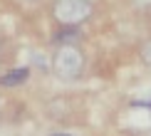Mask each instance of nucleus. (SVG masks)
I'll return each mask as SVG.
<instances>
[{
    "mask_svg": "<svg viewBox=\"0 0 151 136\" xmlns=\"http://www.w3.org/2000/svg\"><path fill=\"white\" fill-rule=\"evenodd\" d=\"M141 62H144V64H149V67H151V40H149V42H144V45H141Z\"/></svg>",
    "mask_w": 151,
    "mask_h": 136,
    "instance_id": "obj_5",
    "label": "nucleus"
},
{
    "mask_svg": "<svg viewBox=\"0 0 151 136\" xmlns=\"http://www.w3.org/2000/svg\"><path fill=\"white\" fill-rule=\"evenodd\" d=\"M79 40V32L74 30V25H65L57 35H55V42H62V45H74Z\"/></svg>",
    "mask_w": 151,
    "mask_h": 136,
    "instance_id": "obj_3",
    "label": "nucleus"
},
{
    "mask_svg": "<svg viewBox=\"0 0 151 136\" xmlns=\"http://www.w3.org/2000/svg\"><path fill=\"white\" fill-rule=\"evenodd\" d=\"M92 0H55L52 17L62 25H79L92 15Z\"/></svg>",
    "mask_w": 151,
    "mask_h": 136,
    "instance_id": "obj_2",
    "label": "nucleus"
},
{
    "mask_svg": "<svg viewBox=\"0 0 151 136\" xmlns=\"http://www.w3.org/2000/svg\"><path fill=\"white\" fill-rule=\"evenodd\" d=\"M27 67H20V69H15V72H10V74H5L3 79H0V84L3 87H15V84H22L25 79H27Z\"/></svg>",
    "mask_w": 151,
    "mask_h": 136,
    "instance_id": "obj_4",
    "label": "nucleus"
},
{
    "mask_svg": "<svg viewBox=\"0 0 151 136\" xmlns=\"http://www.w3.org/2000/svg\"><path fill=\"white\" fill-rule=\"evenodd\" d=\"M84 69V52L77 45H60L52 54V72L62 82H74L79 79Z\"/></svg>",
    "mask_w": 151,
    "mask_h": 136,
    "instance_id": "obj_1",
    "label": "nucleus"
},
{
    "mask_svg": "<svg viewBox=\"0 0 151 136\" xmlns=\"http://www.w3.org/2000/svg\"><path fill=\"white\" fill-rule=\"evenodd\" d=\"M52 136H70V134H52Z\"/></svg>",
    "mask_w": 151,
    "mask_h": 136,
    "instance_id": "obj_6",
    "label": "nucleus"
}]
</instances>
